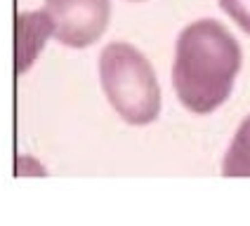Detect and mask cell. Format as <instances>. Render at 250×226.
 Listing matches in <instances>:
<instances>
[{
  "label": "cell",
  "instance_id": "cell-1",
  "mask_svg": "<svg viewBox=\"0 0 250 226\" xmlns=\"http://www.w3.org/2000/svg\"><path fill=\"white\" fill-rule=\"evenodd\" d=\"M241 45L217 19H198L182 28L175 42L172 87L180 104L208 115L229 99L241 71Z\"/></svg>",
  "mask_w": 250,
  "mask_h": 226
},
{
  "label": "cell",
  "instance_id": "cell-2",
  "mask_svg": "<svg viewBox=\"0 0 250 226\" xmlns=\"http://www.w3.org/2000/svg\"><path fill=\"white\" fill-rule=\"evenodd\" d=\"M99 85L127 125H149L161 113V85L151 61L135 45L113 40L99 52Z\"/></svg>",
  "mask_w": 250,
  "mask_h": 226
},
{
  "label": "cell",
  "instance_id": "cell-3",
  "mask_svg": "<svg viewBox=\"0 0 250 226\" xmlns=\"http://www.w3.org/2000/svg\"><path fill=\"white\" fill-rule=\"evenodd\" d=\"M45 14L52 21L59 45L83 50L104 36L111 19V0H45Z\"/></svg>",
  "mask_w": 250,
  "mask_h": 226
},
{
  "label": "cell",
  "instance_id": "cell-4",
  "mask_svg": "<svg viewBox=\"0 0 250 226\" xmlns=\"http://www.w3.org/2000/svg\"><path fill=\"white\" fill-rule=\"evenodd\" d=\"M52 36V21L45 10L21 12L17 17V73H26L38 59L47 38Z\"/></svg>",
  "mask_w": 250,
  "mask_h": 226
},
{
  "label": "cell",
  "instance_id": "cell-5",
  "mask_svg": "<svg viewBox=\"0 0 250 226\" xmlns=\"http://www.w3.org/2000/svg\"><path fill=\"white\" fill-rule=\"evenodd\" d=\"M224 177H250V115L238 125L222 160Z\"/></svg>",
  "mask_w": 250,
  "mask_h": 226
},
{
  "label": "cell",
  "instance_id": "cell-6",
  "mask_svg": "<svg viewBox=\"0 0 250 226\" xmlns=\"http://www.w3.org/2000/svg\"><path fill=\"white\" fill-rule=\"evenodd\" d=\"M220 7L243 33L250 36V0H220Z\"/></svg>",
  "mask_w": 250,
  "mask_h": 226
},
{
  "label": "cell",
  "instance_id": "cell-7",
  "mask_svg": "<svg viewBox=\"0 0 250 226\" xmlns=\"http://www.w3.org/2000/svg\"><path fill=\"white\" fill-rule=\"evenodd\" d=\"M130 2H142V0H130Z\"/></svg>",
  "mask_w": 250,
  "mask_h": 226
}]
</instances>
